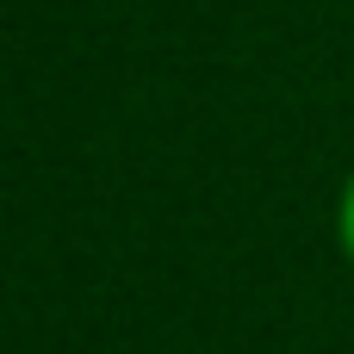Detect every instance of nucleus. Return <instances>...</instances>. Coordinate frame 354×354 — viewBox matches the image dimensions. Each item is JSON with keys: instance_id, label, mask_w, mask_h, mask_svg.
Returning a JSON list of instances; mask_svg holds the SVG:
<instances>
[{"instance_id": "1", "label": "nucleus", "mask_w": 354, "mask_h": 354, "mask_svg": "<svg viewBox=\"0 0 354 354\" xmlns=\"http://www.w3.org/2000/svg\"><path fill=\"white\" fill-rule=\"evenodd\" d=\"M336 249L348 255V268H354V174L342 180V193H336Z\"/></svg>"}]
</instances>
